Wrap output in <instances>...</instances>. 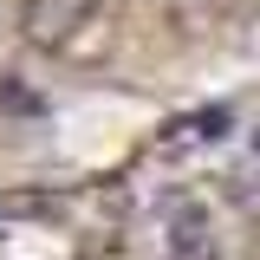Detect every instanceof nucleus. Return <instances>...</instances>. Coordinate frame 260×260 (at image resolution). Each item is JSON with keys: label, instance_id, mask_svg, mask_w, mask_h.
I'll return each mask as SVG.
<instances>
[{"label": "nucleus", "instance_id": "nucleus-2", "mask_svg": "<svg viewBox=\"0 0 260 260\" xmlns=\"http://www.w3.org/2000/svg\"><path fill=\"white\" fill-rule=\"evenodd\" d=\"M234 7H241V0H182V13H189V20H228Z\"/></svg>", "mask_w": 260, "mask_h": 260}, {"label": "nucleus", "instance_id": "nucleus-1", "mask_svg": "<svg viewBox=\"0 0 260 260\" xmlns=\"http://www.w3.org/2000/svg\"><path fill=\"white\" fill-rule=\"evenodd\" d=\"M98 0H20V32L32 46H65L72 32L91 20Z\"/></svg>", "mask_w": 260, "mask_h": 260}]
</instances>
